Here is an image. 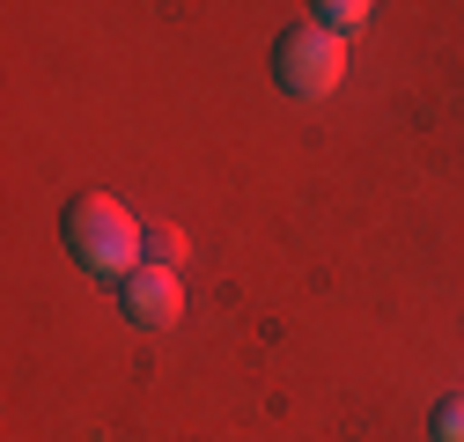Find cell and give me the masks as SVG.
Listing matches in <instances>:
<instances>
[{
  "instance_id": "4",
  "label": "cell",
  "mask_w": 464,
  "mask_h": 442,
  "mask_svg": "<svg viewBox=\"0 0 464 442\" xmlns=\"http://www.w3.org/2000/svg\"><path fill=\"white\" fill-rule=\"evenodd\" d=\"M369 15H376L369 0H324V8H310V23H324V30H339V37H346V30H362Z\"/></svg>"
},
{
  "instance_id": "1",
  "label": "cell",
  "mask_w": 464,
  "mask_h": 442,
  "mask_svg": "<svg viewBox=\"0 0 464 442\" xmlns=\"http://www.w3.org/2000/svg\"><path fill=\"white\" fill-rule=\"evenodd\" d=\"M67 251H74L82 273H96V281H126L140 265V221L111 192H82L67 207Z\"/></svg>"
},
{
  "instance_id": "6",
  "label": "cell",
  "mask_w": 464,
  "mask_h": 442,
  "mask_svg": "<svg viewBox=\"0 0 464 442\" xmlns=\"http://www.w3.org/2000/svg\"><path fill=\"white\" fill-rule=\"evenodd\" d=\"M185 258V236L178 229H155V265H178Z\"/></svg>"
},
{
  "instance_id": "3",
  "label": "cell",
  "mask_w": 464,
  "mask_h": 442,
  "mask_svg": "<svg viewBox=\"0 0 464 442\" xmlns=\"http://www.w3.org/2000/svg\"><path fill=\"white\" fill-rule=\"evenodd\" d=\"M119 310L133 317V324H148V332H162V324H178V310H185V288H178V273L169 265H133L126 281H119Z\"/></svg>"
},
{
  "instance_id": "2",
  "label": "cell",
  "mask_w": 464,
  "mask_h": 442,
  "mask_svg": "<svg viewBox=\"0 0 464 442\" xmlns=\"http://www.w3.org/2000/svg\"><path fill=\"white\" fill-rule=\"evenodd\" d=\"M273 82L287 96H332L346 82V37L324 23H295L273 37Z\"/></svg>"
},
{
  "instance_id": "5",
  "label": "cell",
  "mask_w": 464,
  "mask_h": 442,
  "mask_svg": "<svg viewBox=\"0 0 464 442\" xmlns=\"http://www.w3.org/2000/svg\"><path fill=\"white\" fill-rule=\"evenodd\" d=\"M435 442H464V391H450V399H435Z\"/></svg>"
}]
</instances>
